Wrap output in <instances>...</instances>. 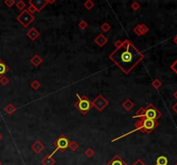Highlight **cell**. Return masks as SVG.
<instances>
[{
	"mask_svg": "<svg viewBox=\"0 0 177 165\" xmlns=\"http://www.w3.org/2000/svg\"><path fill=\"white\" fill-rule=\"evenodd\" d=\"M124 73L129 74L144 58L143 54L128 39L123 41V46L112 52L108 57Z\"/></svg>",
	"mask_w": 177,
	"mask_h": 165,
	"instance_id": "cell-1",
	"label": "cell"
},
{
	"mask_svg": "<svg viewBox=\"0 0 177 165\" xmlns=\"http://www.w3.org/2000/svg\"><path fill=\"white\" fill-rule=\"evenodd\" d=\"M158 126L159 123L157 120L149 119H139V120L134 124L136 131H140L146 134H150Z\"/></svg>",
	"mask_w": 177,
	"mask_h": 165,
	"instance_id": "cell-2",
	"label": "cell"
},
{
	"mask_svg": "<svg viewBox=\"0 0 177 165\" xmlns=\"http://www.w3.org/2000/svg\"><path fill=\"white\" fill-rule=\"evenodd\" d=\"M76 96L78 97V101L74 103V107L81 114L85 115L93 107L92 101L86 96H80L79 94H77Z\"/></svg>",
	"mask_w": 177,
	"mask_h": 165,
	"instance_id": "cell-3",
	"label": "cell"
},
{
	"mask_svg": "<svg viewBox=\"0 0 177 165\" xmlns=\"http://www.w3.org/2000/svg\"><path fill=\"white\" fill-rule=\"evenodd\" d=\"M54 146L56 147V150L50 154L52 157L54 156V154H56L58 151H60L61 152H65L66 150L68 148L69 145V139L66 137V135L61 134L59 137L54 141L53 143Z\"/></svg>",
	"mask_w": 177,
	"mask_h": 165,
	"instance_id": "cell-4",
	"label": "cell"
},
{
	"mask_svg": "<svg viewBox=\"0 0 177 165\" xmlns=\"http://www.w3.org/2000/svg\"><path fill=\"white\" fill-rule=\"evenodd\" d=\"M162 116V113L157 109L152 103H149L146 108H144L143 115L142 119H149L153 120H157Z\"/></svg>",
	"mask_w": 177,
	"mask_h": 165,
	"instance_id": "cell-5",
	"label": "cell"
},
{
	"mask_svg": "<svg viewBox=\"0 0 177 165\" xmlns=\"http://www.w3.org/2000/svg\"><path fill=\"white\" fill-rule=\"evenodd\" d=\"M34 15L30 14L27 10L21 11V13L16 16V21L24 28H28L34 21H35Z\"/></svg>",
	"mask_w": 177,
	"mask_h": 165,
	"instance_id": "cell-6",
	"label": "cell"
},
{
	"mask_svg": "<svg viewBox=\"0 0 177 165\" xmlns=\"http://www.w3.org/2000/svg\"><path fill=\"white\" fill-rule=\"evenodd\" d=\"M92 103L99 112H102L109 105V102L102 95H99L93 101H92Z\"/></svg>",
	"mask_w": 177,
	"mask_h": 165,
	"instance_id": "cell-7",
	"label": "cell"
},
{
	"mask_svg": "<svg viewBox=\"0 0 177 165\" xmlns=\"http://www.w3.org/2000/svg\"><path fill=\"white\" fill-rule=\"evenodd\" d=\"M56 3V0H30L29 1V4H31L35 7L36 12H40L42 11L48 4H51Z\"/></svg>",
	"mask_w": 177,
	"mask_h": 165,
	"instance_id": "cell-8",
	"label": "cell"
},
{
	"mask_svg": "<svg viewBox=\"0 0 177 165\" xmlns=\"http://www.w3.org/2000/svg\"><path fill=\"white\" fill-rule=\"evenodd\" d=\"M150 29L143 23H139L137 24L134 29H133V33L137 35V36H142L146 35L149 32Z\"/></svg>",
	"mask_w": 177,
	"mask_h": 165,
	"instance_id": "cell-9",
	"label": "cell"
},
{
	"mask_svg": "<svg viewBox=\"0 0 177 165\" xmlns=\"http://www.w3.org/2000/svg\"><path fill=\"white\" fill-rule=\"evenodd\" d=\"M31 150L36 153V154H40L44 149H45V146L40 141V140H36L32 145H31Z\"/></svg>",
	"mask_w": 177,
	"mask_h": 165,
	"instance_id": "cell-10",
	"label": "cell"
},
{
	"mask_svg": "<svg viewBox=\"0 0 177 165\" xmlns=\"http://www.w3.org/2000/svg\"><path fill=\"white\" fill-rule=\"evenodd\" d=\"M94 42L99 47V48H103L107 42H108V39L102 34L98 35L95 38H94Z\"/></svg>",
	"mask_w": 177,
	"mask_h": 165,
	"instance_id": "cell-11",
	"label": "cell"
},
{
	"mask_svg": "<svg viewBox=\"0 0 177 165\" xmlns=\"http://www.w3.org/2000/svg\"><path fill=\"white\" fill-rule=\"evenodd\" d=\"M106 165H128L124 160L118 155H115L107 164Z\"/></svg>",
	"mask_w": 177,
	"mask_h": 165,
	"instance_id": "cell-12",
	"label": "cell"
},
{
	"mask_svg": "<svg viewBox=\"0 0 177 165\" xmlns=\"http://www.w3.org/2000/svg\"><path fill=\"white\" fill-rule=\"evenodd\" d=\"M27 36L31 40V41H36L39 36H40V33L39 31L36 29V28H31L30 29H29V31L27 32Z\"/></svg>",
	"mask_w": 177,
	"mask_h": 165,
	"instance_id": "cell-13",
	"label": "cell"
},
{
	"mask_svg": "<svg viewBox=\"0 0 177 165\" xmlns=\"http://www.w3.org/2000/svg\"><path fill=\"white\" fill-rule=\"evenodd\" d=\"M41 163H42V164L43 165H55L56 160H55L54 158L49 154V155L45 156V157L42 159Z\"/></svg>",
	"mask_w": 177,
	"mask_h": 165,
	"instance_id": "cell-14",
	"label": "cell"
},
{
	"mask_svg": "<svg viewBox=\"0 0 177 165\" xmlns=\"http://www.w3.org/2000/svg\"><path fill=\"white\" fill-rule=\"evenodd\" d=\"M43 58L39 56L38 54L34 55L31 58H30V63L35 66V67H38L42 63H43Z\"/></svg>",
	"mask_w": 177,
	"mask_h": 165,
	"instance_id": "cell-15",
	"label": "cell"
},
{
	"mask_svg": "<svg viewBox=\"0 0 177 165\" xmlns=\"http://www.w3.org/2000/svg\"><path fill=\"white\" fill-rule=\"evenodd\" d=\"M134 103L130 100V99H126L123 103H122V107L126 110V111H130L134 108Z\"/></svg>",
	"mask_w": 177,
	"mask_h": 165,
	"instance_id": "cell-16",
	"label": "cell"
},
{
	"mask_svg": "<svg viewBox=\"0 0 177 165\" xmlns=\"http://www.w3.org/2000/svg\"><path fill=\"white\" fill-rule=\"evenodd\" d=\"M9 71H10L9 66L2 59H0V77L3 76L5 73H7Z\"/></svg>",
	"mask_w": 177,
	"mask_h": 165,
	"instance_id": "cell-17",
	"label": "cell"
},
{
	"mask_svg": "<svg viewBox=\"0 0 177 165\" xmlns=\"http://www.w3.org/2000/svg\"><path fill=\"white\" fill-rule=\"evenodd\" d=\"M4 112L7 113V114H9V115H11V114H13L16 111V108L12 104V103H9L5 108H4Z\"/></svg>",
	"mask_w": 177,
	"mask_h": 165,
	"instance_id": "cell-18",
	"label": "cell"
},
{
	"mask_svg": "<svg viewBox=\"0 0 177 165\" xmlns=\"http://www.w3.org/2000/svg\"><path fill=\"white\" fill-rule=\"evenodd\" d=\"M168 164H169L168 158L165 156H160L156 159V165H168Z\"/></svg>",
	"mask_w": 177,
	"mask_h": 165,
	"instance_id": "cell-19",
	"label": "cell"
},
{
	"mask_svg": "<svg viewBox=\"0 0 177 165\" xmlns=\"http://www.w3.org/2000/svg\"><path fill=\"white\" fill-rule=\"evenodd\" d=\"M162 85H163V83H162L158 78L154 79L153 82L151 83V86H152L155 90H159Z\"/></svg>",
	"mask_w": 177,
	"mask_h": 165,
	"instance_id": "cell-20",
	"label": "cell"
},
{
	"mask_svg": "<svg viewBox=\"0 0 177 165\" xmlns=\"http://www.w3.org/2000/svg\"><path fill=\"white\" fill-rule=\"evenodd\" d=\"M30 87L34 90H38L41 87V83L37 80V79H35L33 80L31 83H30Z\"/></svg>",
	"mask_w": 177,
	"mask_h": 165,
	"instance_id": "cell-21",
	"label": "cell"
},
{
	"mask_svg": "<svg viewBox=\"0 0 177 165\" xmlns=\"http://www.w3.org/2000/svg\"><path fill=\"white\" fill-rule=\"evenodd\" d=\"M80 145L77 142L75 141H69V145H68V148L72 151H76L78 149H79Z\"/></svg>",
	"mask_w": 177,
	"mask_h": 165,
	"instance_id": "cell-22",
	"label": "cell"
},
{
	"mask_svg": "<svg viewBox=\"0 0 177 165\" xmlns=\"http://www.w3.org/2000/svg\"><path fill=\"white\" fill-rule=\"evenodd\" d=\"M16 7L17 8V10H21V11H23V10H25V7H26V3L23 1V0H19V1H17V2H16Z\"/></svg>",
	"mask_w": 177,
	"mask_h": 165,
	"instance_id": "cell-23",
	"label": "cell"
},
{
	"mask_svg": "<svg viewBox=\"0 0 177 165\" xmlns=\"http://www.w3.org/2000/svg\"><path fill=\"white\" fill-rule=\"evenodd\" d=\"M83 5H84V7L86 9V10H91L93 7H94V3L92 1V0H86V2H84V3H83Z\"/></svg>",
	"mask_w": 177,
	"mask_h": 165,
	"instance_id": "cell-24",
	"label": "cell"
},
{
	"mask_svg": "<svg viewBox=\"0 0 177 165\" xmlns=\"http://www.w3.org/2000/svg\"><path fill=\"white\" fill-rule=\"evenodd\" d=\"M111 29H112L111 25H110L108 22H105L104 23H102V25L100 26V29H101L103 32H105V33L109 32V31L111 30Z\"/></svg>",
	"mask_w": 177,
	"mask_h": 165,
	"instance_id": "cell-25",
	"label": "cell"
},
{
	"mask_svg": "<svg viewBox=\"0 0 177 165\" xmlns=\"http://www.w3.org/2000/svg\"><path fill=\"white\" fill-rule=\"evenodd\" d=\"M78 27L80 30H85L86 29V28L88 27V23L86 22V21L85 20H81L79 23H78Z\"/></svg>",
	"mask_w": 177,
	"mask_h": 165,
	"instance_id": "cell-26",
	"label": "cell"
},
{
	"mask_svg": "<svg viewBox=\"0 0 177 165\" xmlns=\"http://www.w3.org/2000/svg\"><path fill=\"white\" fill-rule=\"evenodd\" d=\"M94 154H95V151L92 149V148H87L86 151H85V155L88 158H93V156H94Z\"/></svg>",
	"mask_w": 177,
	"mask_h": 165,
	"instance_id": "cell-27",
	"label": "cell"
},
{
	"mask_svg": "<svg viewBox=\"0 0 177 165\" xmlns=\"http://www.w3.org/2000/svg\"><path fill=\"white\" fill-rule=\"evenodd\" d=\"M10 83V79L6 76H2L0 77V84L3 86H6Z\"/></svg>",
	"mask_w": 177,
	"mask_h": 165,
	"instance_id": "cell-28",
	"label": "cell"
},
{
	"mask_svg": "<svg viewBox=\"0 0 177 165\" xmlns=\"http://www.w3.org/2000/svg\"><path fill=\"white\" fill-rule=\"evenodd\" d=\"M3 3L8 7V8H11L16 4V1L15 0H4Z\"/></svg>",
	"mask_w": 177,
	"mask_h": 165,
	"instance_id": "cell-29",
	"label": "cell"
},
{
	"mask_svg": "<svg viewBox=\"0 0 177 165\" xmlns=\"http://www.w3.org/2000/svg\"><path fill=\"white\" fill-rule=\"evenodd\" d=\"M130 7H131V9H132L134 11H137V10H138L140 9V4H139V3H137V1H133V2L131 3V4H130Z\"/></svg>",
	"mask_w": 177,
	"mask_h": 165,
	"instance_id": "cell-30",
	"label": "cell"
},
{
	"mask_svg": "<svg viewBox=\"0 0 177 165\" xmlns=\"http://www.w3.org/2000/svg\"><path fill=\"white\" fill-rule=\"evenodd\" d=\"M114 47H115V49H118L119 48H121L123 46V41L121 40H117L114 43H113Z\"/></svg>",
	"mask_w": 177,
	"mask_h": 165,
	"instance_id": "cell-31",
	"label": "cell"
},
{
	"mask_svg": "<svg viewBox=\"0 0 177 165\" xmlns=\"http://www.w3.org/2000/svg\"><path fill=\"white\" fill-rule=\"evenodd\" d=\"M170 69L177 75V59L170 65Z\"/></svg>",
	"mask_w": 177,
	"mask_h": 165,
	"instance_id": "cell-32",
	"label": "cell"
},
{
	"mask_svg": "<svg viewBox=\"0 0 177 165\" xmlns=\"http://www.w3.org/2000/svg\"><path fill=\"white\" fill-rule=\"evenodd\" d=\"M27 10L30 13V14H34L35 12H36V9H35V7L33 6V5H31V4H29V7H28V9H27Z\"/></svg>",
	"mask_w": 177,
	"mask_h": 165,
	"instance_id": "cell-33",
	"label": "cell"
},
{
	"mask_svg": "<svg viewBox=\"0 0 177 165\" xmlns=\"http://www.w3.org/2000/svg\"><path fill=\"white\" fill-rule=\"evenodd\" d=\"M132 165H146V164H144L140 158H138V159H137V161H136V162H135Z\"/></svg>",
	"mask_w": 177,
	"mask_h": 165,
	"instance_id": "cell-34",
	"label": "cell"
},
{
	"mask_svg": "<svg viewBox=\"0 0 177 165\" xmlns=\"http://www.w3.org/2000/svg\"><path fill=\"white\" fill-rule=\"evenodd\" d=\"M172 109H173V111H174V112H175V113H176L177 114V102L176 103H175V104H174V105H173Z\"/></svg>",
	"mask_w": 177,
	"mask_h": 165,
	"instance_id": "cell-35",
	"label": "cell"
},
{
	"mask_svg": "<svg viewBox=\"0 0 177 165\" xmlns=\"http://www.w3.org/2000/svg\"><path fill=\"white\" fill-rule=\"evenodd\" d=\"M173 41H174V43H175V44H176V45L177 46V35H176V36H175V37H174V39H173Z\"/></svg>",
	"mask_w": 177,
	"mask_h": 165,
	"instance_id": "cell-36",
	"label": "cell"
},
{
	"mask_svg": "<svg viewBox=\"0 0 177 165\" xmlns=\"http://www.w3.org/2000/svg\"><path fill=\"white\" fill-rule=\"evenodd\" d=\"M174 97H175V98H176V99L177 100V90L176 91V92H175V93H174Z\"/></svg>",
	"mask_w": 177,
	"mask_h": 165,
	"instance_id": "cell-37",
	"label": "cell"
},
{
	"mask_svg": "<svg viewBox=\"0 0 177 165\" xmlns=\"http://www.w3.org/2000/svg\"><path fill=\"white\" fill-rule=\"evenodd\" d=\"M2 139H3V136H2V134L0 133V141L2 140Z\"/></svg>",
	"mask_w": 177,
	"mask_h": 165,
	"instance_id": "cell-38",
	"label": "cell"
},
{
	"mask_svg": "<svg viewBox=\"0 0 177 165\" xmlns=\"http://www.w3.org/2000/svg\"><path fill=\"white\" fill-rule=\"evenodd\" d=\"M2 164V163H1V161H0V165Z\"/></svg>",
	"mask_w": 177,
	"mask_h": 165,
	"instance_id": "cell-39",
	"label": "cell"
},
{
	"mask_svg": "<svg viewBox=\"0 0 177 165\" xmlns=\"http://www.w3.org/2000/svg\"><path fill=\"white\" fill-rule=\"evenodd\" d=\"M176 165H177V163H176Z\"/></svg>",
	"mask_w": 177,
	"mask_h": 165,
	"instance_id": "cell-40",
	"label": "cell"
}]
</instances>
